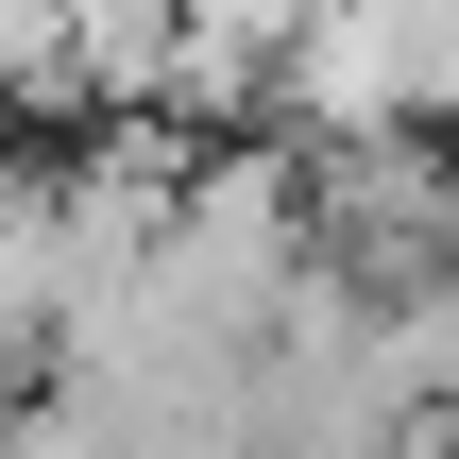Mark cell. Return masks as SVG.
<instances>
[{"label":"cell","instance_id":"1","mask_svg":"<svg viewBox=\"0 0 459 459\" xmlns=\"http://www.w3.org/2000/svg\"><path fill=\"white\" fill-rule=\"evenodd\" d=\"M51 170H0V409H17V375L51 358Z\"/></svg>","mask_w":459,"mask_h":459}]
</instances>
